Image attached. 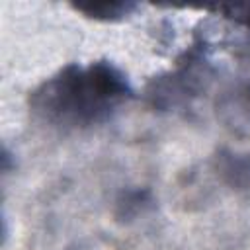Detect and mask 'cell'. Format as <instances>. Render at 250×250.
Returning <instances> with one entry per match:
<instances>
[{
  "label": "cell",
  "mask_w": 250,
  "mask_h": 250,
  "mask_svg": "<svg viewBox=\"0 0 250 250\" xmlns=\"http://www.w3.org/2000/svg\"><path fill=\"white\" fill-rule=\"evenodd\" d=\"M150 203V195L145 189H133L123 193V197L117 201V217L119 219H129V217H137L139 213L145 211V207H148Z\"/></svg>",
  "instance_id": "cell-4"
},
{
  "label": "cell",
  "mask_w": 250,
  "mask_h": 250,
  "mask_svg": "<svg viewBox=\"0 0 250 250\" xmlns=\"http://www.w3.org/2000/svg\"><path fill=\"white\" fill-rule=\"evenodd\" d=\"M135 6L133 4H117V2H104V4H78L76 10L84 12L96 20H119L127 16Z\"/></svg>",
  "instance_id": "cell-3"
},
{
  "label": "cell",
  "mask_w": 250,
  "mask_h": 250,
  "mask_svg": "<svg viewBox=\"0 0 250 250\" xmlns=\"http://www.w3.org/2000/svg\"><path fill=\"white\" fill-rule=\"evenodd\" d=\"M131 96L125 74L111 62L68 64L31 94V107L57 125H94Z\"/></svg>",
  "instance_id": "cell-1"
},
{
  "label": "cell",
  "mask_w": 250,
  "mask_h": 250,
  "mask_svg": "<svg viewBox=\"0 0 250 250\" xmlns=\"http://www.w3.org/2000/svg\"><path fill=\"white\" fill-rule=\"evenodd\" d=\"M219 180L240 195H250V154L223 148L213 158Z\"/></svg>",
  "instance_id": "cell-2"
},
{
  "label": "cell",
  "mask_w": 250,
  "mask_h": 250,
  "mask_svg": "<svg viewBox=\"0 0 250 250\" xmlns=\"http://www.w3.org/2000/svg\"><path fill=\"white\" fill-rule=\"evenodd\" d=\"M242 21H244L246 25H250V8H248V10H246V14L242 16Z\"/></svg>",
  "instance_id": "cell-5"
},
{
  "label": "cell",
  "mask_w": 250,
  "mask_h": 250,
  "mask_svg": "<svg viewBox=\"0 0 250 250\" xmlns=\"http://www.w3.org/2000/svg\"><path fill=\"white\" fill-rule=\"evenodd\" d=\"M70 250H84V248H80V246H76V248H70Z\"/></svg>",
  "instance_id": "cell-6"
}]
</instances>
